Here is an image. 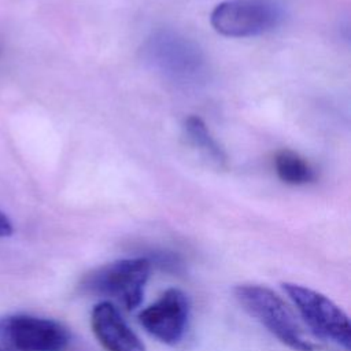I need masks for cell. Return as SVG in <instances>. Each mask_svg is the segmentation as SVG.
Here are the masks:
<instances>
[{"mask_svg":"<svg viewBox=\"0 0 351 351\" xmlns=\"http://www.w3.org/2000/svg\"><path fill=\"white\" fill-rule=\"evenodd\" d=\"M189 300L178 288L166 289L156 302L138 314L140 325L167 346L181 341L189 319Z\"/></svg>","mask_w":351,"mask_h":351,"instance_id":"obj_7","label":"cell"},{"mask_svg":"<svg viewBox=\"0 0 351 351\" xmlns=\"http://www.w3.org/2000/svg\"><path fill=\"white\" fill-rule=\"evenodd\" d=\"M151 265L147 256L118 259L86 273L81 288L90 295L108 298L130 311L143 300Z\"/></svg>","mask_w":351,"mask_h":351,"instance_id":"obj_2","label":"cell"},{"mask_svg":"<svg viewBox=\"0 0 351 351\" xmlns=\"http://www.w3.org/2000/svg\"><path fill=\"white\" fill-rule=\"evenodd\" d=\"M184 133L188 141L207 159L215 163L219 167L226 166V154L223 148L217 143V140L211 136L204 121L196 115H189L185 118L182 125Z\"/></svg>","mask_w":351,"mask_h":351,"instance_id":"obj_9","label":"cell"},{"mask_svg":"<svg viewBox=\"0 0 351 351\" xmlns=\"http://www.w3.org/2000/svg\"><path fill=\"white\" fill-rule=\"evenodd\" d=\"M90 326L106 351H145L141 339L108 300H103L92 308Z\"/></svg>","mask_w":351,"mask_h":351,"instance_id":"obj_8","label":"cell"},{"mask_svg":"<svg viewBox=\"0 0 351 351\" xmlns=\"http://www.w3.org/2000/svg\"><path fill=\"white\" fill-rule=\"evenodd\" d=\"M147 60L167 80L181 85H196L206 77V59L189 38L171 32L154 33L144 45Z\"/></svg>","mask_w":351,"mask_h":351,"instance_id":"obj_3","label":"cell"},{"mask_svg":"<svg viewBox=\"0 0 351 351\" xmlns=\"http://www.w3.org/2000/svg\"><path fill=\"white\" fill-rule=\"evenodd\" d=\"M233 295L243 310L282 344L295 351L314 350L289 306L274 291L261 284H239Z\"/></svg>","mask_w":351,"mask_h":351,"instance_id":"obj_1","label":"cell"},{"mask_svg":"<svg viewBox=\"0 0 351 351\" xmlns=\"http://www.w3.org/2000/svg\"><path fill=\"white\" fill-rule=\"evenodd\" d=\"M12 234V223L10 218L0 211V237H8Z\"/></svg>","mask_w":351,"mask_h":351,"instance_id":"obj_11","label":"cell"},{"mask_svg":"<svg viewBox=\"0 0 351 351\" xmlns=\"http://www.w3.org/2000/svg\"><path fill=\"white\" fill-rule=\"evenodd\" d=\"M282 289L317 337L350 350L351 325L341 307L324 293L300 284L284 282Z\"/></svg>","mask_w":351,"mask_h":351,"instance_id":"obj_4","label":"cell"},{"mask_svg":"<svg viewBox=\"0 0 351 351\" xmlns=\"http://www.w3.org/2000/svg\"><path fill=\"white\" fill-rule=\"evenodd\" d=\"M70 339L59 321L25 313L0 315V351H62Z\"/></svg>","mask_w":351,"mask_h":351,"instance_id":"obj_5","label":"cell"},{"mask_svg":"<svg viewBox=\"0 0 351 351\" xmlns=\"http://www.w3.org/2000/svg\"><path fill=\"white\" fill-rule=\"evenodd\" d=\"M280 19V8L269 0H226L210 15L214 30L226 37L261 36L274 29Z\"/></svg>","mask_w":351,"mask_h":351,"instance_id":"obj_6","label":"cell"},{"mask_svg":"<svg viewBox=\"0 0 351 351\" xmlns=\"http://www.w3.org/2000/svg\"><path fill=\"white\" fill-rule=\"evenodd\" d=\"M274 169L278 178L289 185H303L315 180L310 163L291 149H281L274 156Z\"/></svg>","mask_w":351,"mask_h":351,"instance_id":"obj_10","label":"cell"}]
</instances>
